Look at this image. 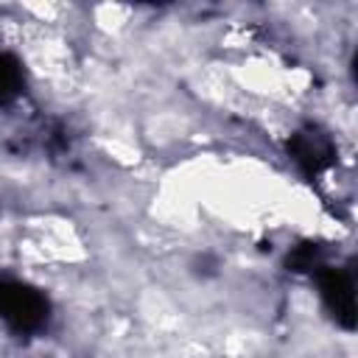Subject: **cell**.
Masks as SVG:
<instances>
[{
    "label": "cell",
    "instance_id": "6da1fadb",
    "mask_svg": "<svg viewBox=\"0 0 358 358\" xmlns=\"http://www.w3.org/2000/svg\"><path fill=\"white\" fill-rule=\"evenodd\" d=\"M48 299L17 280H0V319L17 333H34L48 322Z\"/></svg>",
    "mask_w": 358,
    "mask_h": 358
},
{
    "label": "cell",
    "instance_id": "7a4b0ae2",
    "mask_svg": "<svg viewBox=\"0 0 358 358\" xmlns=\"http://www.w3.org/2000/svg\"><path fill=\"white\" fill-rule=\"evenodd\" d=\"M313 274H316L322 299H324L327 310L333 313V319L344 330H352L355 327V285H352V277L344 268H330V266H319Z\"/></svg>",
    "mask_w": 358,
    "mask_h": 358
},
{
    "label": "cell",
    "instance_id": "5b68a950",
    "mask_svg": "<svg viewBox=\"0 0 358 358\" xmlns=\"http://www.w3.org/2000/svg\"><path fill=\"white\" fill-rule=\"evenodd\" d=\"M288 266L294 271H316L322 266V255H319V246L316 243H302L299 249H294L288 255Z\"/></svg>",
    "mask_w": 358,
    "mask_h": 358
},
{
    "label": "cell",
    "instance_id": "277c9868",
    "mask_svg": "<svg viewBox=\"0 0 358 358\" xmlns=\"http://www.w3.org/2000/svg\"><path fill=\"white\" fill-rule=\"evenodd\" d=\"M20 67L14 59H8L6 53H0V103L8 101L11 95H17L20 90Z\"/></svg>",
    "mask_w": 358,
    "mask_h": 358
},
{
    "label": "cell",
    "instance_id": "3957f363",
    "mask_svg": "<svg viewBox=\"0 0 358 358\" xmlns=\"http://www.w3.org/2000/svg\"><path fill=\"white\" fill-rule=\"evenodd\" d=\"M288 151L294 157V162L308 173V176H316L322 173L333 157H336V148L330 143L327 134H322L319 129H305V131H296L288 143Z\"/></svg>",
    "mask_w": 358,
    "mask_h": 358
}]
</instances>
